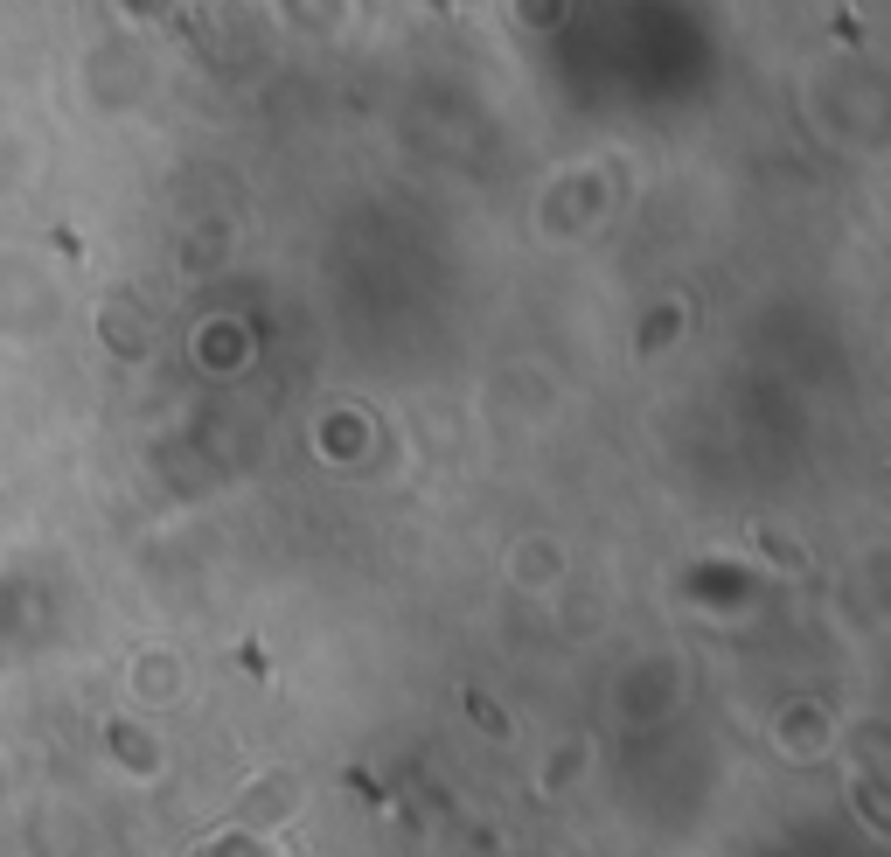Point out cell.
I'll use <instances>...</instances> for the list:
<instances>
[{
	"label": "cell",
	"mask_w": 891,
	"mask_h": 857,
	"mask_svg": "<svg viewBox=\"0 0 891 857\" xmlns=\"http://www.w3.org/2000/svg\"><path fill=\"white\" fill-rule=\"evenodd\" d=\"M460 704H467V718H481V725H488V732H495V739H502V732H509V718H502V711H495V704H488V697H481V690H467V697H460Z\"/></svg>",
	"instance_id": "obj_1"
}]
</instances>
